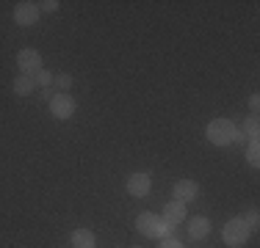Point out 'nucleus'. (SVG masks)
<instances>
[{
	"label": "nucleus",
	"mask_w": 260,
	"mask_h": 248,
	"mask_svg": "<svg viewBox=\"0 0 260 248\" xmlns=\"http://www.w3.org/2000/svg\"><path fill=\"white\" fill-rule=\"evenodd\" d=\"M75 108L78 105H75V99H72L70 94H55L50 99V113L55 116V119H61V121L70 119V116L75 113Z\"/></svg>",
	"instance_id": "39448f33"
},
{
	"label": "nucleus",
	"mask_w": 260,
	"mask_h": 248,
	"mask_svg": "<svg viewBox=\"0 0 260 248\" xmlns=\"http://www.w3.org/2000/svg\"><path fill=\"white\" fill-rule=\"evenodd\" d=\"M34 83L42 86V89H50V86H53V74L47 72V69H39V72L34 74Z\"/></svg>",
	"instance_id": "ddd939ff"
},
{
	"label": "nucleus",
	"mask_w": 260,
	"mask_h": 248,
	"mask_svg": "<svg viewBox=\"0 0 260 248\" xmlns=\"http://www.w3.org/2000/svg\"><path fill=\"white\" fill-rule=\"evenodd\" d=\"M136 226H139V232L144 237H164V240L172 237V226L164 218H158L155 213H141L136 218Z\"/></svg>",
	"instance_id": "f257e3e1"
},
{
	"label": "nucleus",
	"mask_w": 260,
	"mask_h": 248,
	"mask_svg": "<svg viewBox=\"0 0 260 248\" xmlns=\"http://www.w3.org/2000/svg\"><path fill=\"white\" fill-rule=\"evenodd\" d=\"M244 133H246V138H249V141H257V133H260V121H257V116H252V119L246 121Z\"/></svg>",
	"instance_id": "4468645a"
},
{
	"label": "nucleus",
	"mask_w": 260,
	"mask_h": 248,
	"mask_svg": "<svg viewBox=\"0 0 260 248\" xmlns=\"http://www.w3.org/2000/svg\"><path fill=\"white\" fill-rule=\"evenodd\" d=\"M246 160H249V166H257V163H260V144H257V141H249V149H246Z\"/></svg>",
	"instance_id": "dca6fc26"
},
{
	"label": "nucleus",
	"mask_w": 260,
	"mask_h": 248,
	"mask_svg": "<svg viewBox=\"0 0 260 248\" xmlns=\"http://www.w3.org/2000/svg\"><path fill=\"white\" fill-rule=\"evenodd\" d=\"M208 232H210V221L208 218H191V226H188V237L191 240L208 237Z\"/></svg>",
	"instance_id": "9d476101"
},
{
	"label": "nucleus",
	"mask_w": 260,
	"mask_h": 248,
	"mask_svg": "<svg viewBox=\"0 0 260 248\" xmlns=\"http://www.w3.org/2000/svg\"><path fill=\"white\" fill-rule=\"evenodd\" d=\"M164 221L169 223V226H177V223H183L185 221V204L183 201H172V204H166V210H164Z\"/></svg>",
	"instance_id": "1a4fd4ad"
},
{
	"label": "nucleus",
	"mask_w": 260,
	"mask_h": 248,
	"mask_svg": "<svg viewBox=\"0 0 260 248\" xmlns=\"http://www.w3.org/2000/svg\"><path fill=\"white\" fill-rule=\"evenodd\" d=\"M53 86L61 91V94H67V91L72 89V77L70 74H58V77H53Z\"/></svg>",
	"instance_id": "2eb2a0df"
},
{
	"label": "nucleus",
	"mask_w": 260,
	"mask_h": 248,
	"mask_svg": "<svg viewBox=\"0 0 260 248\" xmlns=\"http://www.w3.org/2000/svg\"><path fill=\"white\" fill-rule=\"evenodd\" d=\"M257 105H260V99H257V97H252V99H249V108H252V110H257Z\"/></svg>",
	"instance_id": "aec40b11"
},
{
	"label": "nucleus",
	"mask_w": 260,
	"mask_h": 248,
	"mask_svg": "<svg viewBox=\"0 0 260 248\" xmlns=\"http://www.w3.org/2000/svg\"><path fill=\"white\" fill-rule=\"evenodd\" d=\"M249 234L252 232H249V226L244 223V218H233V221H227L221 237H224L227 245H244L246 240H249Z\"/></svg>",
	"instance_id": "7ed1b4c3"
},
{
	"label": "nucleus",
	"mask_w": 260,
	"mask_h": 248,
	"mask_svg": "<svg viewBox=\"0 0 260 248\" xmlns=\"http://www.w3.org/2000/svg\"><path fill=\"white\" fill-rule=\"evenodd\" d=\"M36 20H39V3L22 0V3L14 6V22L17 25H34Z\"/></svg>",
	"instance_id": "423d86ee"
},
{
	"label": "nucleus",
	"mask_w": 260,
	"mask_h": 248,
	"mask_svg": "<svg viewBox=\"0 0 260 248\" xmlns=\"http://www.w3.org/2000/svg\"><path fill=\"white\" fill-rule=\"evenodd\" d=\"M133 248H136V245H133Z\"/></svg>",
	"instance_id": "412c9836"
},
{
	"label": "nucleus",
	"mask_w": 260,
	"mask_h": 248,
	"mask_svg": "<svg viewBox=\"0 0 260 248\" xmlns=\"http://www.w3.org/2000/svg\"><path fill=\"white\" fill-rule=\"evenodd\" d=\"M200 196V188H197V182H191V179H180V182H175V198L177 201H194V198Z\"/></svg>",
	"instance_id": "6e6552de"
},
{
	"label": "nucleus",
	"mask_w": 260,
	"mask_h": 248,
	"mask_svg": "<svg viewBox=\"0 0 260 248\" xmlns=\"http://www.w3.org/2000/svg\"><path fill=\"white\" fill-rule=\"evenodd\" d=\"M160 248H183V243H180V240H175V237H166Z\"/></svg>",
	"instance_id": "6ab92c4d"
},
{
	"label": "nucleus",
	"mask_w": 260,
	"mask_h": 248,
	"mask_svg": "<svg viewBox=\"0 0 260 248\" xmlns=\"http://www.w3.org/2000/svg\"><path fill=\"white\" fill-rule=\"evenodd\" d=\"M257 221H260L257 210H249V213H246V218H244V223L249 226V232H255V229H257Z\"/></svg>",
	"instance_id": "f3484780"
},
{
	"label": "nucleus",
	"mask_w": 260,
	"mask_h": 248,
	"mask_svg": "<svg viewBox=\"0 0 260 248\" xmlns=\"http://www.w3.org/2000/svg\"><path fill=\"white\" fill-rule=\"evenodd\" d=\"M55 9H58V0H45V3H39V11H47V14H53Z\"/></svg>",
	"instance_id": "a211bd4d"
},
{
	"label": "nucleus",
	"mask_w": 260,
	"mask_h": 248,
	"mask_svg": "<svg viewBox=\"0 0 260 248\" xmlns=\"http://www.w3.org/2000/svg\"><path fill=\"white\" fill-rule=\"evenodd\" d=\"M34 77H28V74H20V77H17L14 80V91H17V94H22V97H25V94H30V91H34Z\"/></svg>",
	"instance_id": "f8f14e48"
},
{
	"label": "nucleus",
	"mask_w": 260,
	"mask_h": 248,
	"mask_svg": "<svg viewBox=\"0 0 260 248\" xmlns=\"http://www.w3.org/2000/svg\"><path fill=\"white\" fill-rule=\"evenodd\" d=\"M238 138V130H235V124L230 119H213L208 124V141L216 146H227L233 144V141Z\"/></svg>",
	"instance_id": "f03ea898"
},
{
	"label": "nucleus",
	"mask_w": 260,
	"mask_h": 248,
	"mask_svg": "<svg viewBox=\"0 0 260 248\" xmlns=\"http://www.w3.org/2000/svg\"><path fill=\"white\" fill-rule=\"evenodd\" d=\"M17 66H20L22 74H28V77H34L36 72L42 69V55L36 53V50H20V55H17Z\"/></svg>",
	"instance_id": "20e7f679"
},
{
	"label": "nucleus",
	"mask_w": 260,
	"mask_h": 248,
	"mask_svg": "<svg viewBox=\"0 0 260 248\" xmlns=\"http://www.w3.org/2000/svg\"><path fill=\"white\" fill-rule=\"evenodd\" d=\"M72 248H94V234L89 229H75L72 232Z\"/></svg>",
	"instance_id": "9b49d317"
},
{
	"label": "nucleus",
	"mask_w": 260,
	"mask_h": 248,
	"mask_svg": "<svg viewBox=\"0 0 260 248\" xmlns=\"http://www.w3.org/2000/svg\"><path fill=\"white\" fill-rule=\"evenodd\" d=\"M150 188H152L150 174H133V177L127 179V193L136 196V198L147 196V193H150Z\"/></svg>",
	"instance_id": "0eeeda50"
}]
</instances>
